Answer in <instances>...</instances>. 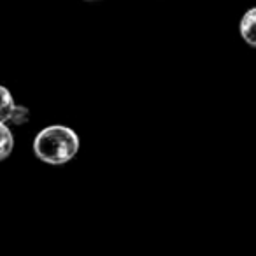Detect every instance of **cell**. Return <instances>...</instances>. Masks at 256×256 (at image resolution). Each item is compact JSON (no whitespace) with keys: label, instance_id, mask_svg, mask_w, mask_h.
<instances>
[{"label":"cell","instance_id":"cell-3","mask_svg":"<svg viewBox=\"0 0 256 256\" xmlns=\"http://www.w3.org/2000/svg\"><path fill=\"white\" fill-rule=\"evenodd\" d=\"M14 100L12 95L6 86L0 84V123H8L11 120L12 112H14Z\"/></svg>","mask_w":256,"mask_h":256},{"label":"cell","instance_id":"cell-2","mask_svg":"<svg viewBox=\"0 0 256 256\" xmlns=\"http://www.w3.org/2000/svg\"><path fill=\"white\" fill-rule=\"evenodd\" d=\"M256 9H249L240 20V25H238V30H240V37L249 44L251 48L256 46Z\"/></svg>","mask_w":256,"mask_h":256},{"label":"cell","instance_id":"cell-1","mask_svg":"<svg viewBox=\"0 0 256 256\" xmlns=\"http://www.w3.org/2000/svg\"><path fill=\"white\" fill-rule=\"evenodd\" d=\"M79 151V137L65 124H51L42 128L34 140V153L40 162L50 165H64L76 158Z\"/></svg>","mask_w":256,"mask_h":256},{"label":"cell","instance_id":"cell-4","mask_svg":"<svg viewBox=\"0 0 256 256\" xmlns=\"http://www.w3.org/2000/svg\"><path fill=\"white\" fill-rule=\"evenodd\" d=\"M14 150V137L6 123H0V162L11 156Z\"/></svg>","mask_w":256,"mask_h":256},{"label":"cell","instance_id":"cell-5","mask_svg":"<svg viewBox=\"0 0 256 256\" xmlns=\"http://www.w3.org/2000/svg\"><path fill=\"white\" fill-rule=\"evenodd\" d=\"M86 2H95V0H86Z\"/></svg>","mask_w":256,"mask_h":256}]
</instances>
